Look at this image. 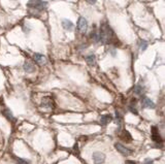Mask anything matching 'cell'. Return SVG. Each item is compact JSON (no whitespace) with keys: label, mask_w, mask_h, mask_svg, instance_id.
<instances>
[{"label":"cell","mask_w":165,"mask_h":164,"mask_svg":"<svg viewBox=\"0 0 165 164\" xmlns=\"http://www.w3.org/2000/svg\"><path fill=\"white\" fill-rule=\"evenodd\" d=\"M27 6L30 15H35V13H41L46 10V2L43 0H29Z\"/></svg>","instance_id":"obj_1"},{"label":"cell","mask_w":165,"mask_h":164,"mask_svg":"<svg viewBox=\"0 0 165 164\" xmlns=\"http://www.w3.org/2000/svg\"><path fill=\"white\" fill-rule=\"evenodd\" d=\"M113 35V30L110 28V26L105 25V24H103V25L101 26L99 32H98L99 41H101L102 44H108V42L111 39Z\"/></svg>","instance_id":"obj_2"},{"label":"cell","mask_w":165,"mask_h":164,"mask_svg":"<svg viewBox=\"0 0 165 164\" xmlns=\"http://www.w3.org/2000/svg\"><path fill=\"white\" fill-rule=\"evenodd\" d=\"M77 28V30H79V32H81V33L87 32V30H88V22H87V20L85 19L84 17L79 18Z\"/></svg>","instance_id":"obj_3"},{"label":"cell","mask_w":165,"mask_h":164,"mask_svg":"<svg viewBox=\"0 0 165 164\" xmlns=\"http://www.w3.org/2000/svg\"><path fill=\"white\" fill-rule=\"evenodd\" d=\"M115 148L117 149L118 152H120L122 155H124V156H130L131 154H132V150L128 149V148H126L125 146H123L122 143H116L115 145Z\"/></svg>","instance_id":"obj_4"},{"label":"cell","mask_w":165,"mask_h":164,"mask_svg":"<svg viewBox=\"0 0 165 164\" xmlns=\"http://www.w3.org/2000/svg\"><path fill=\"white\" fill-rule=\"evenodd\" d=\"M152 139H153L155 143H162V138H161V136H160L159 129L156 126L152 127Z\"/></svg>","instance_id":"obj_5"},{"label":"cell","mask_w":165,"mask_h":164,"mask_svg":"<svg viewBox=\"0 0 165 164\" xmlns=\"http://www.w3.org/2000/svg\"><path fill=\"white\" fill-rule=\"evenodd\" d=\"M92 158L95 164H102L104 162V160H105V156L100 152H95L94 154H93Z\"/></svg>","instance_id":"obj_6"},{"label":"cell","mask_w":165,"mask_h":164,"mask_svg":"<svg viewBox=\"0 0 165 164\" xmlns=\"http://www.w3.org/2000/svg\"><path fill=\"white\" fill-rule=\"evenodd\" d=\"M33 60H34L38 65H44L46 63V57H44L43 55H41V54H38V53H35L34 55H33Z\"/></svg>","instance_id":"obj_7"},{"label":"cell","mask_w":165,"mask_h":164,"mask_svg":"<svg viewBox=\"0 0 165 164\" xmlns=\"http://www.w3.org/2000/svg\"><path fill=\"white\" fill-rule=\"evenodd\" d=\"M120 138H121L122 140H124L125 143H131V140H132V136H131V134L129 133L127 130H123V131L121 132Z\"/></svg>","instance_id":"obj_8"},{"label":"cell","mask_w":165,"mask_h":164,"mask_svg":"<svg viewBox=\"0 0 165 164\" xmlns=\"http://www.w3.org/2000/svg\"><path fill=\"white\" fill-rule=\"evenodd\" d=\"M141 104H142V106L144 107H147V109H153L154 107H155V103L152 101L150 98H148V97H144V99H142V102H141Z\"/></svg>","instance_id":"obj_9"},{"label":"cell","mask_w":165,"mask_h":164,"mask_svg":"<svg viewBox=\"0 0 165 164\" xmlns=\"http://www.w3.org/2000/svg\"><path fill=\"white\" fill-rule=\"evenodd\" d=\"M111 120H113V117H111L110 115H104V116L100 117L99 123H100V125H102V126H105V125H108Z\"/></svg>","instance_id":"obj_10"},{"label":"cell","mask_w":165,"mask_h":164,"mask_svg":"<svg viewBox=\"0 0 165 164\" xmlns=\"http://www.w3.org/2000/svg\"><path fill=\"white\" fill-rule=\"evenodd\" d=\"M62 26H63V28L67 31H71L73 29V27H74L72 22L67 19H64L63 21H62Z\"/></svg>","instance_id":"obj_11"},{"label":"cell","mask_w":165,"mask_h":164,"mask_svg":"<svg viewBox=\"0 0 165 164\" xmlns=\"http://www.w3.org/2000/svg\"><path fill=\"white\" fill-rule=\"evenodd\" d=\"M24 70L26 71V72H28V73H31V72H33V71L35 70V67H34V65H33L32 63H30V62H28V61H26L25 63H24Z\"/></svg>","instance_id":"obj_12"},{"label":"cell","mask_w":165,"mask_h":164,"mask_svg":"<svg viewBox=\"0 0 165 164\" xmlns=\"http://www.w3.org/2000/svg\"><path fill=\"white\" fill-rule=\"evenodd\" d=\"M2 115H3V116L5 117V118L7 119V120H10V121H15V118H14V116H13L12 112H10L8 109H3V111H2Z\"/></svg>","instance_id":"obj_13"},{"label":"cell","mask_w":165,"mask_h":164,"mask_svg":"<svg viewBox=\"0 0 165 164\" xmlns=\"http://www.w3.org/2000/svg\"><path fill=\"white\" fill-rule=\"evenodd\" d=\"M86 62L88 63L90 66H94L96 64V58L94 55H88L86 57Z\"/></svg>","instance_id":"obj_14"},{"label":"cell","mask_w":165,"mask_h":164,"mask_svg":"<svg viewBox=\"0 0 165 164\" xmlns=\"http://www.w3.org/2000/svg\"><path fill=\"white\" fill-rule=\"evenodd\" d=\"M53 105V101L51 98H44L42 100V106L44 107H48V109H51V106Z\"/></svg>","instance_id":"obj_15"},{"label":"cell","mask_w":165,"mask_h":164,"mask_svg":"<svg viewBox=\"0 0 165 164\" xmlns=\"http://www.w3.org/2000/svg\"><path fill=\"white\" fill-rule=\"evenodd\" d=\"M134 92L136 94H138V95H140V94L144 93V87H142L140 84L136 85V86L134 87Z\"/></svg>","instance_id":"obj_16"},{"label":"cell","mask_w":165,"mask_h":164,"mask_svg":"<svg viewBox=\"0 0 165 164\" xmlns=\"http://www.w3.org/2000/svg\"><path fill=\"white\" fill-rule=\"evenodd\" d=\"M139 48H140V50L141 51H146L147 48H148V42H147L146 40H140Z\"/></svg>","instance_id":"obj_17"},{"label":"cell","mask_w":165,"mask_h":164,"mask_svg":"<svg viewBox=\"0 0 165 164\" xmlns=\"http://www.w3.org/2000/svg\"><path fill=\"white\" fill-rule=\"evenodd\" d=\"M91 38L94 40V42H99V36H98V32L96 31L91 33Z\"/></svg>","instance_id":"obj_18"},{"label":"cell","mask_w":165,"mask_h":164,"mask_svg":"<svg viewBox=\"0 0 165 164\" xmlns=\"http://www.w3.org/2000/svg\"><path fill=\"white\" fill-rule=\"evenodd\" d=\"M17 162L18 164H29L27 160H25V159L23 158H17Z\"/></svg>","instance_id":"obj_19"},{"label":"cell","mask_w":165,"mask_h":164,"mask_svg":"<svg viewBox=\"0 0 165 164\" xmlns=\"http://www.w3.org/2000/svg\"><path fill=\"white\" fill-rule=\"evenodd\" d=\"M86 1L88 2L89 4H91V5H92V4H95V3H96L97 0H86Z\"/></svg>","instance_id":"obj_20"},{"label":"cell","mask_w":165,"mask_h":164,"mask_svg":"<svg viewBox=\"0 0 165 164\" xmlns=\"http://www.w3.org/2000/svg\"><path fill=\"white\" fill-rule=\"evenodd\" d=\"M129 109H130V111L132 112V113H134L135 115L137 114V112H136V109H135V107H133V106H130V107H129Z\"/></svg>","instance_id":"obj_21"},{"label":"cell","mask_w":165,"mask_h":164,"mask_svg":"<svg viewBox=\"0 0 165 164\" xmlns=\"http://www.w3.org/2000/svg\"><path fill=\"white\" fill-rule=\"evenodd\" d=\"M144 164H153V161L150 160V159H147L146 161H144Z\"/></svg>","instance_id":"obj_22"},{"label":"cell","mask_w":165,"mask_h":164,"mask_svg":"<svg viewBox=\"0 0 165 164\" xmlns=\"http://www.w3.org/2000/svg\"><path fill=\"white\" fill-rule=\"evenodd\" d=\"M126 164H136L134 161H130V160H127L126 161Z\"/></svg>","instance_id":"obj_23"},{"label":"cell","mask_w":165,"mask_h":164,"mask_svg":"<svg viewBox=\"0 0 165 164\" xmlns=\"http://www.w3.org/2000/svg\"><path fill=\"white\" fill-rule=\"evenodd\" d=\"M110 53H111V55H113V56H116V54H117V53H116V51H115V50H111V51H110Z\"/></svg>","instance_id":"obj_24"}]
</instances>
